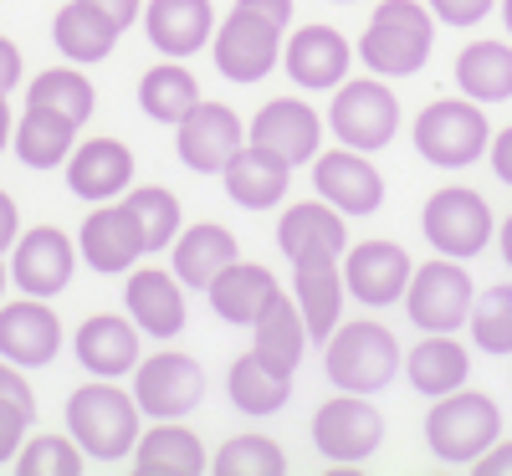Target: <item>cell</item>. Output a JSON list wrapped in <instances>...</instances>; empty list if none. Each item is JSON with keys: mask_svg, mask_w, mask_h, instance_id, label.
I'll return each instance as SVG.
<instances>
[{"mask_svg": "<svg viewBox=\"0 0 512 476\" xmlns=\"http://www.w3.org/2000/svg\"><path fill=\"white\" fill-rule=\"evenodd\" d=\"M67 430H72V441L82 446V456L123 461V456H134V446H139V400L128 395V389H118L113 379H93V384L72 389Z\"/></svg>", "mask_w": 512, "mask_h": 476, "instance_id": "1", "label": "cell"}, {"mask_svg": "<svg viewBox=\"0 0 512 476\" xmlns=\"http://www.w3.org/2000/svg\"><path fill=\"white\" fill-rule=\"evenodd\" d=\"M431 41H436V21L420 0H379V11L359 36V57L379 77H410L431 57Z\"/></svg>", "mask_w": 512, "mask_h": 476, "instance_id": "2", "label": "cell"}, {"mask_svg": "<svg viewBox=\"0 0 512 476\" xmlns=\"http://www.w3.org/2000/svg\"><path fill=\"white\" fill-rule=\"evenodd\" d=\"M323 369H328L333 389H349V395H374V389H384V384L400 374V343H395L390 328L374 323V318L338 323V328L328 333Z\"/></svg>", "mask_w": 512, "mask_h": 476, "instance_id": "3", "label": "cell"}, {"mask_svg": "<svg viewBox=\"0 0 512 476\" xmlns=\"http://www.w3.org/2000/svg\"><path fill=\"white\" fill-rule=\"evenodd\" d=\"M497 436H502V410L487 395H477V389H451L425 415V441H431V451L441 461H456V466L477 461Z\"/></svg>", "mask_w": 512, "mask_h": 476, "instance_id": "4", "label": "cell"}, {"mask_svg": "<svg viewBox=\"0 0 512 476\" xmlns=\"http://www.w3.org/2000/svg\"><path fill=\"white\" fill-rule=\"evenodd\" d=\"M492 134H487V113L477 103H431V108H420L415 118V149L420 159H431L441 169H466V164H477L487 154Z\"/></svg>", "mask_w": 512, "mask_h": 476, "instance_id": "5", "label": "cell"}, {"mask_svg": "<svg viewBox=\"0 0 512 476\" xmlns=\"http://www.w3.org/2000/svg\"><path fill=\"white\" fill-rule=\"evenodd\" d=\"M472 277L466 267H456V256H436L410 272V287H405V313L415 328L425 333H456L466 318H472Z\"/></svg>", "mask_w": 512, "mask_h": 476, "instance_id": "6", "label": "cell"}, {"mask_svg": "<svg viewBox=\"0 0 512 476\" xmlns=\"http://www.w3.org/2000/svg\"><path fill=\"white\" fill-rule=\"evenodd\" d=\"M328 123H333L338 144H349V149H359V154H374V149H384V144L395 139L400 103H395V93L384 88L379 77L338 82L333 108H328Z\"/></svg>", "mask_w": 512, "mask_h": 476, "instance_id": "7", "label": "cell"}, {"mask_svg": "<svg viewBox=\"0 0 512 476\" xmlns=\"http://www.w3.org/2000/svg\"><path fill=\"white\" fill-rule=\"evenodd\" d=\"M420 231H425V241L436 246V256H456V262H466V256L487 251V241H492V210H487V200L477 190L446 185V190H436L431 200H425Z\"/></svg>", "mask_w": 512, "mask_h": 476, "instance_id": "8", "label": "cell"}, {"mask_svg": "<svg viewBox=\"0 0 512 476\" xmlns=\"http://www.w3.org/2000/svg\"><path fill=\"white\" fill-rule=\"evenodd\" d=\"M384 441V415L369 405V395H333L318 405L313 415V446L338 461V466H354V461H369Z\"/></svg>", "mask_w": 512, "mask_h": 476, "instance_id": "9", "label": "cell"}, {"mask_svg": "<svg viewBox=\"0 0 512 476\" xmlns=\"http://www.w3.org/2000/svg\"><path fill=\"white\" fill-rule=\"evenodd\" d=\"M134 400H139V415L149 420H180L205 400V369L190 354L164 349L134 369Z\"/></svg>", "mask_w": 512, "mask_h": 476, "instance_id": "10", "label": "cell"}, {"mask_svg": "<svg viewBox=\"0 0 512 476\" xmlns=\"http://www.w3.org/2000/svg\"><path fill=\"white\" fill-rule=\"evenodd\" d=\"M210 41H216L221 77H231V82H262L282 62V26L246 6H236Z\"/></svg>", "mask_w": 512, "mask_h": 476, "instance_id": "11", "label": "cell"}, {"mask_svg": "<svg viewBox=\"0 0 512 476\" xmlns=\"http://www.w3.org/2000/svg\"><path fill=\"white\" fill-rule=\"evenodd\" d=\"M180 159L195 169V175H221V169L231 164V154L246 144V128H241V118L226 108V103H195L180 123Z\"/></svg>", "mask_w": 512, "mask_h": 476, "instance_id": "12", "label": "cell"}, {"mask_svg": "<svg viewBox=\"0 0 512 476\" xmlns=\"http://www.w3.org/2000/svg\"><path fill=\"white\" fill-rule=\"evenodd\" d=\"M410 272H415V262L405 256V246L364 241V246H349V256H344V292L359 297L364 308H390V302L405 297Z\"/></svg>", "mask_w": 512, "mask_h": 476, "instance_id": "13", "label": "cell"}, {"mask_svg": "<svg viewBox=\"0 0 512 476\" xmlns=\"http://www.w3.org/2000/svg\"><path fill=\"white\" fill-rule=\"evenodd\" d=\"M62 349V323L47 308V297H16L0 308V359H11L21 369H41L52 364Z\"/></svg>", "mask_w": 512, "mask_h": 476, "instance_id": "14", "label": "cell"}, {"mask_svg": "<svg viewBox=\"0 0 512 476\" xmlns=\"http://www.w3.org/2000/svg\"><path fill=\"white\" fill-rule=\"evenodd\" d=\"M313 185L318 200H328L344 215H374L384 200V175L359 154V149H328L313 159Z\"/></svg>", "mask_w": 512, "mask_h": 476, "instance_id": "15", "label": "cell"}, {"mask_svg": "<svg viewBox=\"0 0 512 476\" xmlns=\"http://www.w3.org/2000/svg\"><path fill=\"white\" fill-rule=\"evenodd\" d=\"M72 267H77V251L57 226H31L11 246V277L31 297H57L72 282Z\"/></svg>", "mask_w": 512, "mask_h": 476, "instance_id": "16", "label": "cell"}, {"mask_svg": "<svg viewBox=\"0 0 512 476\" xmlns=\"http://www.w3.org/2000/svg\"><path fill=\"white\" fill-rule=\"evenodd\" d=\"M77 251L88 256L93 272H128L144 256V236H139L134 210H128L123 200H103L88 221H82Z\"/></svg>", "mask_w": 512, "mask_h": 476, "instance_id": "17", "label": "cell"}, {"mask_svg": "<svg viewBox=\"0 0 512 476\" xmlns=\"http://www.w3.org/2000/svg\"><path fill=\"white\" fill-rule=\"evenodd\" d=\"M246 139L262 144V149H272V154H282L287 164H308V159H318L323 123H318V113H313L308 103L272 98V103H262V113L251 118Z\"/></svg>", "mask_w": 512, "mask_h": 476, "instance_id": "18", "label": "cell"}, {"mask_svg": "<svg viewBox=\"0 0 512 476\" xmlns=\"http://www.w3.org/2000/svg\"><path fill=\"white\" fill-rule=\"evenodd\" d=\"M292 302L308 323V338L328 343V333L344 318V267H338V256L292 262Z\"/></svg>", "mask_w": 512, "mask_h": 476, "instance_id": "19", "label": "cell"}, {"mask_svg": "<svg viewBox=\"0 0 512 476\" xmlns=\"http://www.w3.org/2000/svg\"><path fill=\"white\" fill-rule=\"evenodd\" d=\"M123 308L139 323V333L149 338H175L185 328V282L175 272L159 267H139L123 287Z\"/></svg>", "mask_w": 512, "mask_h": 476, "instance_id": "20", "label": "cell"}, {"mask_svg": "<svg viewBox=\"0 0 512 476\" xmlns=\"http://www.w3.org/2000/svg\"><path fill=\"white\" fill-rule=\"evenodd\" d=\"M72 349H77V364L88 369L93 379L134 374L139 369V323L118 318V313H98V318H88L77 328Z\"/></svg>", "mask_w": 512, "mask_h": 476, "instance_id": "21", "label": "cell"}, {"mask_svg": "<svg viewBox=\"0 0 512 476\" xmlns=\"http://www.w3.org/2000/svg\"><path fill=\"white\" fill-rule=\"evenodd\" d=\"M349 62H354V52L333 26H303L282 47V67L297 88H338L349 77Z\"/></svg>", "mask_w": 512, "mask_h": 476, "instance_id": "22", "label": "cell"}, {"mask_svg": "<svg viewBox=\"0 0 512 476\" xmlns=\"http://www.w3.org/2000/svg\"><path fill=\"white\" fill-rule=\"evenodd\" d=\"M67 185L72 195L82 200H118L128 185H134V154H128V144L118 139H88V144H77L67 154Z\"/></svg>", "mask_w": 512, "mask_h": 476, "instance_id": "23", "label": "cell"}, {"mask_svg": "<svg viewBox=\"0 0 512 476\" xmlns=\"http://www.w3.org/2000/svg\"><path fill=\"white\" fill-rule=\"evenodd\" d=\"M277 246L287 262H308V256H344L349 251V226L344 210H333L328 200H303L282 215Z\"/></svg>", "mask_w": 512, "mask_h": 476, "instance_id": "24", "label": "cell"}, {"mask_svg": "<svg viewBox=\"0 0 512 476\" xmlns=\"http://www.w3.org/2000/svg\"><path fill=\"white\" fill-rule=\"evenodd\" d=\"M144 31L164 57H195L216 36V11L210 0H149Z\"/></svg>", "mask_w": 512, "mask_h": 476, "instance_id": "25", "label": "cell"}, {"mask_svg": "<svg viewBox=\"0 0 512 476\" xmlns=\"http://www.w3.org/2000/svg\"><path fill=\"white\" fill-rule=\"evenodd\" d=\"M226 175V195L236 200V205H246V210H272L282 195H287V175H292V164L282 159V154H272V149H262V144H241L236 154H231V164L221 169Z\"/></svg>", "mask_w": 512, "mask_h": 476, "instance_id": "26", "label": "cell"}, {"mask_svg": "<svg viewBox=\"0 0 512 476\" xmlns=\"http://www.w3.org/2000/svg\"><path fill=\"white\" fill-rule=\"evenodd\" d=\"M251 354L262 359L267 369H277V374H287L292 379V369L303 364V349H308V323H303V313H297V302L292 297H272L267 308H262V318L251 323Z\"/></svg>", "mask_w": 512, "mask_h": 476, "instance_id": "27", "label": "cell"}, {"mask_svg": "<svg viewBox=\"0 0 512 476\" xmlns=\"http://www.w3.org/2000/svg\"><path fill=\"white\" fill-rule=\"evenodd\" d=\"M169 251H175V277H180L185 287L205 292L210 282H216V277L236 262V236H231L226 226H216V221H200V226L180 231Z\"/></svg>", "mask_w": 512, "mask_h": 476, "instance_id": "28", "label": "cell"}, {"mask_svg": "<svg viewBox=\"0 0 512 476\" xmlns=\"http://www.w3.org/2000/svg\"><path fill=\"white\" fill-rule=\"evenodd\" d=\"M405 374H410V384L420 389V395L441 400V395H451V389L466 384V374H472V354H466L451 333H425L410 349V359H405Z\"/></svg>", "mask_w": 512, "mask_h": 476, "instance_id": "29", "label": "cell"}, {"mask_svg": "<svg viewBox=\"0 0 512 476\" xmlns=\"http://www.w3.org/2000/svg\"><path fill=\"white\" fill-rule=\"evenodd\" d=\"M205 292H210V308H216L226 323H246V328H251L282 287H277V277H272L267 267H256V262H231Z\"/></svg>", "mask_w": 512, "mask_h": 476, "instance_id": "30", "label": "cell"}, {"mask_svg": "<svg viewBox=\"0 0 512 476\" xmlns=\"http://www.w3.org/2000/svg\"><path fill=\"white\" fill-rule=\"evenodd\" d=\"M134 466L144 476H195V471H205V446L180 420H159L134 446Z\"/></svg>", "mask_w": 512, "mask_h": 476, "instance_id": "31", "label": "cell"}, {"mask_svg": "<svg viewBox=\"0 0 512 476\" xmlns=\"http://www.w3.org/2000/svg\"><path fill=\"white\" fill-rule=\"evenodd\" d=\"M11 149L31 169H57L77 149V123H67L62 113H47V108H26L21 123L11 128Z\"/></svg>", "mask_w": 512, "mask_h": 476, "instance_id": "32", "label": "cell"}, {"mask_svg": "<svg viewBox=\"0 0 512 476\" xmlns=\"http://www.w3.org/2000/svg\"><path fill=\"white\" fill-rule=\"evenodd\" d=\"M52 36H57V47H62L67 62H103V57L118 47L123 31H118L98 6H88V0H72V6L57 11Z\"/></svg>", "mask_w": 512, "mask_h": 476, "instance_id": "33", "label": "cell"}, {"mask_svg": "<svg viewBox=\"0 0 512 476\" xmlns=\"http://www.w3.org/2000/svg\"><path fill=\"white\" fill-rule=\"evenodd\" d=\"M456 82L472 103L512 98V47L507 41H472V47L456 57Z\"/></svg>", "mask_w": 512, "mask_h": 476, "instance_id": "34", "label": "cell"}, {"mask_svg": "<svg viewBox=\"0 0 512 476\" xmlns=\"http://www.w3.org/2000/svg\"><path fill=\"white\" fill-rule=\"evenodd\" d=\"M226 389H231V405L241 415H277L287 400H292V379L267 369L256 354H241L226 374Z\"/></svg>", "mask_w": 512, "mask_h": 476, "instance_id": "35", "label": "cell"}, {"mask_svg": "<svg viewBox=\"0 0 512 476\" xmlns=\"http://www.w3.org/2000/svg\"><path fill=\"white\" fill-rule=\"evenodd\" d=\"M139 103H144V113H149L154 123H180V118L200 103V82H195L190 67H180V62H159V67H149L144 82H139Z\"/></svg>", "mask_w": 512, "mask_h": 476, "instance_id": "36", "label": "cell"}, {"mask_svg": "<svg viewBox=\"0 0 512 476\" xmlns=\"http://www.w3.org/2000/svg\"><path fill=\"white\" fill-rule=\"evenodd\" d=\"M26 108H47V113H62L67 123H88L93 108H98V93H93V82L82 77L77 67H52V72H41L31 82V93H26Z\"/></svg>", "mask_w": 512, "mask_h": 476, "instance_id": "37", "label": "cell"}, {"mask_svg": "<svg viewBox=\"0 0 512 476\" xmlns=\"http://www.w3.org/2000/svg\"><path fill=\"white\" fill-rule=\"evenodd\" d=\"M123 205L134 210L139 236H144V251L175 246V236H180V200L169 195L164 185H128V190H123Z\"/></svg>", "mask_w": 512, "mask_h": 476, "instance_id": "38", "label": "cell"}, {"mask_svg": "<svg viewBox=\"0 0 512 476\" xmlns=\"http://www.w3.org/2000/svg\"><path fill=\"white\" fill-rule=\"evenodd\" d=\"M472 338L477 349L487 354H512V282H497L487 287L477 302H472Z\"/></svg>", "mask_w": 512, "mask_h": 476, "instance_id": "39", "label": "cell"}, {"mask_svg": "<svg viewBox=\"0 0 512 476\" xmlns=\"http://www.w3.org/2000/svg\"><path fill=\"white\" fill-rule=\"evenodd\" d=\"M216 471L221 476H277V471H287V456L267 436H236L216 451Z\"/></svg>", "mask_w": 512, "mask_h": 476, "instance_id": "40", "label": "cell"}, {"mask_svg": "<svg viewBox=\"0 0 512 476\" xmlns=\"http://www.w3.org/2000/svg\"><path fill=\"white\" fill-rule=\"evenodd\" d=\"M21 476H77L82 471V446L72 436H31L16 451Z\"/></svg>", "mask_w": 512, "mask_h": 476, "instance_id": "41", "label": "cell"}, {"mask_svg": "<svg viewBox=\"0 0 512 476\" xmlns=\"http://www.w3.org/2000/svg\"><path fill=\"white\" fill-rule=\"evenodd\" d=\"M36 410L16 405V400H0V466L16 461V451L26 446V430H31Z\"/></svg>", "mask_w": 512, "mask_h": 476, "instance_id": "42", "label": "cell"}, {"mask_svg": "<svg viewBox=\"0 0 512 476\" xmlns=\"http://www.w3.org/2000/svg\"><path fill=\"white\" fill-rule=\"evenodd\" d=\"M492 11V0H431V16L446 26H477Z\"/></svg>", "mask_w": 512, "mask_h": 476, "instance_id": "43", "label": "cell"}, {"mask_svg": "<svg viewBox=\"0 0 512 476\" xmlns=\"http://www.w3.org/2000/svg\"><path fill=\"white\" fill-rule=\"evenodd\" d=\"M0 400H16V405L36 410V395H31V384H26L21 364H11V359H0Z\"/></svg>", "mask_w": 512, "mask_h": 476, "instance_id": "44", "label": "cell"}, {"mask_svg": "<svg viewBox=\"0 0 512 476\" xmlns=\"http://www.w3.org/2000/svg\"><path fill=\"white\" fill-rule=\"evenodd\" d=\"M477 471H487V476H512V441H492L482 456H477Z\"/></svg>", "mask_w": 512, "mask_h": 476, "instance_id": "45", "label": "cell"}, {"mask_svg": "<svg viewBox=\"0 0 512 476\" xmlns=\"http://www.w3.org/2000/svg\"><path fill=\"white\" fill-rule=\"evenodd\" d=\"M16 236H21V210H16V200L6 190H0V251H11Z\"/></svg>", "mask_w": 512, "mask_h": 476, "instance_id": "46", "label": "cell"}, {"mask_svg": "<svg viewBox=\"0 0 512 476\" xmlns=\"http://www.w3.org/2000/svg\"><path fill=\"white\" fill-rule=\"evenodd\" d=\"M88 6H98L118 31H128V26H134L139 21V0H88Z\"/></svg>", "mask_w": 512, "mask_h": 476, "instance_id": "47", "label": "cell"}, {"mask_svg": "<svg viewBox=\"0 0 512 476\" xmlns=\"http://www.w3.org/2000/svg\"><path fill=\"white\" fill-rule=\"evenodd\" d=\"M21 82V52H16V41L0 36V93H11Z\"/></svg>", "mask_w": 512, "mask_h": 476, "instance_id": "48", "label": "cell"}, {"mask_svg": "<svg viewBox=\"0 0 512 476\" xmlns=\"http://www.w3.org/2000/svg\"><path fill=\"white\" fill-rule=\"evenodd\" d=\"M492 169H497L502 185H512V128H502V134L492 139Z\"/></svg>", "mask_w": 512, "mask_h": 476, "instance_id": "49", "label": "cell"}, {"mask_svg": "<svg viewBox=\"0 0 512 476\" xmlns=\"http://www.w3.org/2000/svg\"><path fill=\"white\" fill-rule=\"evenodd\" d=\"M236 6H246V11H256V16H267V21H277V26L292 21V0H236Z\"/></svg>", "mask_w": 512, "mask_h": 476, "instance_id": "50", "label": "cell"}, {"mask_svg": "<svg viewBox=\"0 0 512 476\" xmlns=\"http://www.w3.org/2000/svg\"><path fill=\"white\" fill-rule=\"evenodd\" d=\"M11 128H16V123H11V108H6V93H0V149H6V144H11Z\"/></svg>", "mask_w": 512, "mask_h": 476, "instance_id": "51", "label": "cell"}, {"mask_svg": "<svg viewBox=\"0 0 512 476\" xmlns=\"http://www.w3.org/2000/svg\"><path fill=\"white\" fill-rule=\"evenodd\" d=\"M497 241H502V262L512 267V215H507V221H502V236H497Z\"/></svg>", "mask_w": 512, "mask_h": 476, "instance_id": "52", "label": "cell"}, {"mask_svg": "<svg viewBox=\"0 0 512 476\" xmlns=\"http://www.w3.org/2000/svg\"><path fill=\"white\" fill-rule=\"evenodd\" d=\"M6 277H11V262H6V251H0V292H6Z\"/></svg>", "mask_w": 512, "mask_h": 476, "instance_id": "53", "label": "cell"}, {"mask_svg": "<svg viewBox=\"0 0 512 476\" xmlns=\"http://www.w3.org/2000/svg\"><path fill=\"white\" fill-rule=\"evenodd\" d=\"M502 21H507V31H512V0H502Z\"/></svg>", "mask_w": 512, "mask_h": 476, "instance_id": "54", "label": "cell"}]
</instances>
